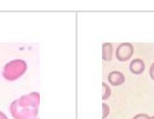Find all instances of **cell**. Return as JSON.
<instances>
[{
	"mask_svg": "<svg viewBox=\"0 0 154 119\" xmlns=\"http://www.w3.org/2000/svg\"><path fill=\"white\" fill-rule=\"evenodd\" d=\"M40 105V94L31 92L15 99L10 105V112L14 119L37 118Z\"/></svg>",
	"mask_w": 154,
	"mask_h": 119,
	"instance_id": "obj_1",
	"label": "cell"
},
{
	"mask_svg": "<svg viewBox=\"0 0 154 119\" xmlns=\"http://www.w3.org/2000/svg\"><path fill=\"white\" fill-rule=\"evenodd\" d=\"M28 69V64L24 60L15 59L6 63L2 75L8 81H14L21 78Z\"/></svg>",
	"mask_w": 154,
	"mask_h": 119,
	"instance_id": "obj_2",
	"label": "cell"
},
{
	"mask_svg": "<svg viewBox=\"0 0 154 119\" xmlns=\"http://www.w3.org/2000/svg\"><path fill=\"white\" fill-rule=\"evenodd\" d=\"M133 52H134V48L131 43H122L117 46L116 54L118 61L123 63L132 57Z\"/></svg>",
	"mask_w": 154,
	"mask_h": 119,
	"instance_id": "obj_3",
	"label": "cell"
},
{
	"mask_svg": "<svg viewBox=\"0 0 154 119\" xmlns=\"http://www.w3.org/2000/svg\"><path fill=\"white\" fill-rule=\"evenodd\" d=\"M108 81L112 86H119L125 82V76L119 71H112L108 75Z\"/></svg>",
	"mask_w": 154,
	"mask_h": 119,
	"instance_id": "obj_4",
	"label": "cell"
},
{
	"mask_svg": "<svg viewBox=\"0 0 154 119\" xmlns=\"http://www.w3.org/2000/svg\"><path fill=\"white\" fill-rule=\"evenodd\" d=\"M145 68L146 64L141 59H134L130 63V71L134 75H141L145 71Z\"/></svg>",
	"mask_w": 154,
	"mask_h": 119,
	"instance_id": "obj_5",
	"label": "cell"
},
{
	"mask_svg": "<svg viewBox=\"0 0 154 119\" xmlns=\"http://www.w3.org/2000/svg\"><path fill=\"white\" fill-rule=\"evenodd\" d=\"M112 59V44L111 43H104L102 44V60L105 62H111Z\"/></svg>",
	"mask_w": 154,
	"mask_h": 119,
	"instance_id": "obj_6",
	"label": "cell"
},
{
	"mask_svg": "<svg viewBox=\"0 0 154 119\" xmlns=\"http://www.w3.org/2000/svg\"><path fill=\"white\" fill-rule=\"evenodd\" d=\"M112 94L111 88L108 84H106L105 82H102V99L103 100H107Z\"/></svg>",
	"mask_w": 154,
	"mask_h": 119,
	"instance_id": "obj_7",
	"label": "cell"
},
{
	"mask_svg": "<svg viewBox=\"0 0 154 119\" xmlns=\"http://www.w3.org/2000/svg\"><path fill=\"white\" fill-rule=\"evenodd\" d=\"M110 114V107L107 103H102V119H106Z\"/></svg>",
	"mask_w": 154,
	"mask_h": 119,
	"instance_id": "obj_8",
	"label": "cell"
},
{
	"mask_svg": "<svg viewBox=\"0 0 154 119\" xmlns=\"http://www.w3.org/2000/svg\"><path fill=\"white\" fill-rule=\"evenodd\" d=\"M149 115H148L146 114H136L132 119H149Z\"/></svg>",
	"mask_w": 154,
	"mask_h": 119,
	"instance_id": "obj_9",
	"label": "cell"
},
{
	"mask_svg": "<svg viewBox=\"0 0 154 119\" xmlns=\"http://www.w3.org/2000/svg\"><path fill=\"white\" fill-rule=\"evenodd\" d=\"M149 77L151 78L152 81H154V63H151L149 67Z\"/></svg>",
	"mask_w": 154,
	"mask_h": 119,
	"instance_id": "obj_10",
	"label": "cell"
},
{
	"mask_svg": "<svg viewBox=\"0 0 154 119\" xmlns=\"http://www.w3.org/2000/svg\"><path fill=\"white\" fill-rule=\"evenodd\" d=\"M0 119H9L3 111H0Z\"/></svg>",
	"mask_w": 154,
	"mask_h": 119,
	"instance_id": "obj_11",
	"label": "cell"
},
{
	"mask_svg": "<svg viewBox=\"0 0 154 119\" xmlns=\"http://www.w3.org/2000/svg\"><path fill=\"white\" fill-rule=\"evenodd\" d=\"M149 119H154V115H152V116H150V117H149Z\"/></svg>",
	"mask_w": 154,
	"mask_h": 119,
	"instance_id": "obj_12",
	"label": "cell"
},
{
	"mask_svg": "<svg viewBox=\"0 0 154 119\" xmlns=\"http://www.w3.org/2000/svg\"><path fill=\"white\" fill-rule=\"evenodd\" d=\"M35 119H39V118H35Z\"/></svg>",
	"mask_w": 154,
	"mask_h": 119,
	"instance_id": "obj_13",
	"label": "cell"
}]
</instances>
